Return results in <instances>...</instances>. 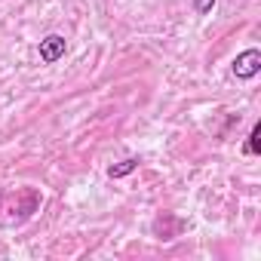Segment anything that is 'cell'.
I'll return each mask as SVG.
<instances>
[{
  "instance_id": "5b68a950",
  "label": "cell",
  "mask_w": 261,
  "mask_h": 261,
  "mask_svg": "<svg viewBox=\"0 0 261 261\" xmlns=\"http://www.w3.org/2000/svg\"><path fill=\"white\" fill-rule=\"evenodd\" d=\"M212 7H215V0H194V10H197L200 16H206V13H212Z\"/></svg>"
},
{
  "instance_id": "277c9868",
  "label": "cell",
  "mask_w": 261,
  "mask_h": 261,
  "mask_svg": "<svg viewBox=\"0 0 261 261\" xmlns=\"http://www.w3.org/2000/svg\"><path fill=\"white\" fill-rule=\"evenodd\" d=\"M258 139H261V126L255 123V126H252V133H249V142H246V154H252V157L261 154V142H258Z\"/></svg>"
},
{
  "instance_id": "7a4b0ae2",
  "label": "cell",
  "mask_w": 261,
  "mask_h": 261,
  "mask_svg": "<svg viewBox=\"0 0 261 261\" xmlns=\"http://www.w3.org/2000/svg\"><path fill=\"white\" fill-rule=\"evenodd\" d=\"M65 49H68V43H65V37H62V34H49V37H43V40H40V59H43L46 65L59 62V59L65 56Z\"/></svg>"
},
{
  "instance_id": "3957f363",
  "label": "cell",
  "mask_w": 261,
  "mask_h": 261,
  "mask_svg": "<svg viewBox=\"0 0 261 261\" xmlns=\"http://www.w3.org/2000/svg\"><path fill=\"white\" fill-rule=\"evenodd\" d=\"M139 163H142L139 157H129V160H120V163H114V166L108 169V175H111V178H126L129 172H136V169H139Z\"/></svg>"
},
{
  "instance_id": "6da1fadb",
  "label": "cell",
  "mask_w": 261,
  "mask_h": 261,
  "mask_svg": "<svg viewBox=\"0 0 261 261\" xmlns=\"http://www.w3.org/2000/svg\"><path fill=\"white\" fill-rule=\"evenodd\" d=\"M258 71H261V49L252 46V49H246L233 59V77L237 80H252Z\"/></svg>"
}]
</instances>
